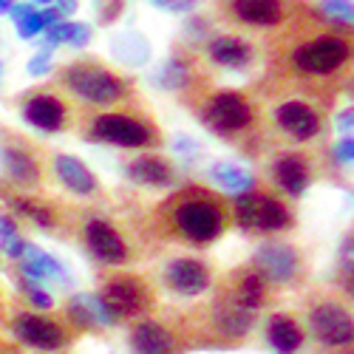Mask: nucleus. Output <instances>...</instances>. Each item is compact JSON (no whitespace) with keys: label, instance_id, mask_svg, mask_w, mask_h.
Returning a JSON list of instances; mask_svg holds the SVG:
<instances>
[{"label":"nucleus","instance_id":"obj_1","mask_svg":"<svg viewBox=\"0 0 354 354\" xmlns=\"http://www.w3.org/2000/svg\"><path fill=\"white\" fill-rule=\"evenodd\" d=\"M173 221L187 241L207 244L216 241L224 230V216L210 198H185L173 213Z\"/></svg>","mask_w":354,"mask_h":354},{"label":"nucleus","instance_id":"obj_2","mask_svg":"<svg viewBox=\"0 0 354 354\" xmlns=\"http://www.w3.org/2000/svg\"><path fill=\"white\" fill-rule=\"evenodd\" d=\"M66 82L74 88V91L85 100H91V102H116L122 94H125V82L105 71L102 66L97 63H74L68 71H66Z\"/></svg>","mask_w":354,"mask_h":354},{"label":"nucleus","instance_id":"obj_3","mask_svg":"<svg viewBox=\"0 0 354 354\" xmlns=\"http://www.w3.org/2000/svg\"><path fill=\"white\" fill-rule=\"evenodd\" d=\"M235 216L244 227H255V230H286L292 216L278 198L270 196H255V193H244L235 198Z\"/></svg>","mask_w":354,"mask_h":354},{"label":"nucleus","instance_id":"obj_4","mask_svg":"<svg viewBox=\"0 0 354 354\" xmlns=\"http://www.w3.org/2000/svg\"><path fill=\"white\" fill-rule=\"evenodd\" d=\"M348 57V46L340 37H317L295 51V66L309 74H329Z\"/></svg>","mask_w":354,"mask_h":354},{"label":"nucleus","instance_id":"obj_5","mask_svg":"<svg viewBox=\"0 0 354 354\" xmlns=\"http://www.w3.org/2000/svg\"><path fill=\"white\" fill-rule=\"evenodd\" d=\"M204 122L216 133H232L252 122V108L239 94H216L204 105Z\"/></svg>","mask_w":354,"mask_h":354},{"label":"nucleus","instance_id":"obj_6","mask_svg":"<svg viewBox=\"0 0 354 354\" xmlns=\"http://www.w3.org/2000/svg\"><path fill=\"white\" fill-rule=\"evenodd\" d=\"M91 136L111 142V145H120V147H145L153 142V133L147 125L131 120V116L122 113H105L91 125Z\"/></svg>","mask_w":354,"mask_h":354},{"label":"nucleus","instance_id":"obj_7","mask_svg":"<svg viewBox=\"0 0 354 354\" xmlns=\"http://www.w3.org/2000/svg\"><path fill=\"white\" fill-rule=\"evenodd\" d=\"M100 301L108 306V312L113 317H136L139 312L147 309L151 295H147L145 283L136 278H116V281L105 283Z\"/></svg>","mask_w":354,"mask_h":354},{"label":"nucleus","instance_id":"obj_8","mask_svg":"<svg viewBox=\"0 0 354 354\" xmlns=\"http://www.w3.org/2000/svg\"><path fill=\"white\" fill-rule=\"evenodd\" d=\"M315 337L326 346H348L351 343V315L337 304H323L312 312Z\"/></svg>","mask_w":354,"mask_h":354},{"label":"nucleus","instance_id":"obj_9","mask_svg":"<svg viewBox=\"0 0 354 354\" xmlns=\"http://www.w3.org/2000/svg\"><path fill=\"white\" fill-rule=\"evenodd\" d=\"M15 335L26 343L43 351H54L66 346V332L57 326L48 317H37V315H17L15 317Z\"/></svg>","mask_w":354,"mask_h":354},{"label":"nucleus","instance_id":"obj_10","mask_svg":"<svg viewBox=\"0 0 354 354\" xmlns=\"http://www.w3.org/2000/svg\"><path fill=\"white\" fill-rule=\"evenodd\" d=\"M85 241H88V250H91L102 263H122L128 258V247L122 241V235L116 232L108 221H88L85 227Z\"/></svg>","mask_w":354,"mask_h":354},{"label":"nucleus","instance_id":"obj_11","mask_svg":"<svg viewBox=\"0 0 354 354\" xmlns=\"http://www.w3.org/2000/svg\"><path fill=\"white\" fill-rule=\"evenodd\" d=\"M255 267L261 278L270 281H289L298 270V255L286 244H263L255 255Z\"/></svg>","mask_w":354,"mask_h":354},{"label":"nucleus","instance_id":"obj_12","mask_svg":"<svg viewBox=\"0 0 354 354\" xmlns=\"http://www.w3.org/2000/svg\"><path fill=\"white\" fill-rule=\"evenodd\" d=\"M167 283L179 295H198L210 286V270L196 258H179L167 267Z\"/></svg>","mask_w":354,"mask_h":354},{"label":"nucleus","instance_id":"obj_13","mask_svg":"<svg viewBox=\"0 0 354 354\" xmlns=\"http://www.w3.org/2000/svg\"><path fill=\"white\" fill-rule=\"evenodd\" d=\"M275 122L295 139H312L317 133V113L306 102H286L275 111Z\"/></svg>","mask_w":354,"mask_h":354},{"label":"nucleus","instance_id":"obj_14","mask_svg":"<svg viewBox=\"0 0 354 354\" xmlns=\"http://www.w3.org/2000/svg\"><path fill=\"white\" fill-rule=\"evenodd\" d=\"M23 116L40 131H60L66 125V105L48 94H37L23 105Z\"/></svg>","mask_w":354,"mask_h":354},{"label":"nucleus","instance_id":"obj_15","mask_svg":"<svg viewBox=\"0 0 354 354\" xmlns=\"http://www.w3.org/2000/svg\"><path fill=\"white\" fill-rule=\"evenodd\" d=\"M131 346L136 354H173L176 351V340L173 335L162 326V323L145 320L131 332Z\"/></svg>","mask_w":354,"mask_h":354},{"label":"nucleus","instance_id":"obj_16","mask_svg":"<svg viewBox=\"0 0 354 354\" xmlns=\"http://www.w3.org/2000/svg\"><path fill=\"white\" fill-rule=\"evenodd\" d=\"M54 167H57V176H60L63 185H66L68 190H74V193H80V196H88V193H94V190H97L94 173L88 170L77 156H68V153L57 156Z\"/></svg>","mask_w":354,"mask_h":354},{"label":"nucleus","instance_id":"obj_17","mask_svg":"<svg viewBox=\"0 0 354 354\" xmlns=\"http://www.w3.org/2000/svg\"><path fill=\"white\" fill-rule=\"evenodd\" d=\"M272 173H275L278 185L292 196H301L306 190V185H309V167H306V162L301 156H295V153H283L275 162Z\"/></svg>","mask_w":354,"mask_h":354},{"label":"nucleus","instance_id":"obj_18","mask_svg":"<svg viewBox=\"0 0 354 354\" xmlns=\"http://www.w3.org/2000/svg\"><path fill=\"white\" fill-rule=\"evenodd\" d=\"M232 12L241 23L250 26H272L281 20L278 0H232Z\"/></svg>","mask_w":354,"mask_h":354},{"label":"nucleus","instance_id":"obj_19","mask_svg":"<svg viewBox=\"0 0 354 354\" xmlns=\"http://www.w3.org/2000/svg\"><path fill=\"white\" fill-rule=\"evenodd\" d=\"M267 337H270L272 348L281 351V354H292V351H298L304 346V332H301V326L289 315H275L270 320Z\"/></svg>","mask_w":354,"mask_h":354},{"label":"nucleus","instance_id":"obj_20","mask_svg":"<svg viewBox=\"0 0 354 354\" xmlns=\"http://www.w3.org/2000/svg\"><path fill=\"white\" fill-rule=\"evenodd\" d=\"M68 312L80 326H94V323L111 326V323H116V317L108 312V306L100 298H94V295H77V298L68 304Z\"/></svg>","mask_w":354,"mask_h":354},{"label":"nucleus","instance_id":"obj_21","mask_svg":"<svg viewBox=\"0 0 354 354\" xmlns=\"http://www.w3.org/2000/svg\"><path fill=\"white\" fill-rule=\"evenodd\" d=\"M23 272L28 278H54V281H66V270H63V263L46 255L43 250L32 247V244H26L23 250Z\"/></svg>","mask_w":354,"mask_h":354},{"label":"nucleus","instance_id":"obj_22","mask_svg":"<svg viewBox=\"0 0 354 354\" xmlns=\"http://www.w3.org/2000/svg\"><path fill=\"white\" fill-rule=\"evenodd\" d=\"M210 57L218 66L227 68H244L252 60V48L239 37H218L210 43Z\"/></svg>","mask_w":354,"mask_h":354},{"label":"nucleus","instance_id":"obj_23","mask_svg":"<svg viewBox=\"0 0 354 354\" xmlns=\"http://www.w3.org/2000/svg\"><path fill=\"white\" fill-rule=\"evenodd\" d=\"M111 51H113L116 60L125 63V66H142V63H147V57H151V46H147V40L136 32L116 35L111 40Z\"/></svg>","mask_w":354,"mask_h":354},{"label":"nucleus","instance_id":"obj_24","mask_svg":"<svg viewBox=\"0 0 354 354\" xmlns=\"http://www.w3.org/2000/svg\"><path fill=\"white\" fill-rule=\"evenodd\" d=\"M128 170H131V179H133V182H142V185H156V187H162V185H170V182H173L170 165H165V162L156 159V156H142V159H136Z\"/></svg>","mask_w":354,"mask_h":354},{"label":"nucleus","instance_id":"obj_25","mask_svg":"<svg viewBox=\"0 0 354 354\" xmlns=\"http://www.w3.org/2000/svg\"><path fill=\"white\" fill-rule=\"evenodd\" d=\"M3 165H6L12 179L20 182V185H35L40 179L37 162L28 153H23V151H15V147H6V151H3Z\"/></svg>","mask_w":354,"mask_h":354},{"label":"nucleus","instance_id":"obj_26","mask_svg":"<svg viewBox=\"0 0 354 354\" xmlns=\"http://www.w3.org/2000/svg\"><path fill=\"white\" fill-rule=\"evenodd\" d=\"M218 326L230 337H241L252 326V312L244 309V306H239V304H230V309H221L218 312Z\"/></svg>","mask_w":354,"mask_h":354},{"label":"nucleus","instance_id":"obj_27","mask_svg":"<svg viewBox=\"0 0 354 354\" xmlns=\"http://www.w3.org/2000/svg\"><path fill=\"white\" fill-rule=\"evenodd\" d=\"M232 304H239V306H244L250 312L258 309L263 304V278L258 272L244 275L241 283H239V289H235V295H232Z\"/></svg>","mask_w":354,"mask_h":354},{"label":"nucleus","instance_id":"obj_28","mask_svg":"<svg viewBox=\"0 0 354 354\" xmlns=\"http://www.w3.org/2000/svg\"><path fill=\"white\" fill-rule=\"evenodd\" d=\"M91 40V28L80 26V23H54L48 26V46H60V43H71V46H85Z\"/></svg>","mask_w":354,"mask_h":354},{"label":"nucleus","instance_id":"obj_29","mask_svg":"<svg viewBox=\"0 0 354 354\" xmlns=\"http://www.w3.org/2000/svg\"><path fill=\"white\" fill-rule=\"evenodd\" d=\"M213 179L227 187V190H250L252 187V176L239 167V165H230V162H218L213 165Z\"/></svg>","mask_w":354,"mask_h":354},{"label":"nucleus","instance_id":"obj_30","mask_svg":"<svg viewBox=\"0 0 354 354\" xmlns=\"http://www.w3.org/2000/svg\"><path fill=\"white\" fill-rule=\"evenodd\" d=\"M0 244H3L6 255H12V258H20L26 250V241L15 232V224L9 218H0Z\"/></svg>","mask_w":354,"mask_h":354},{"label":"nucleus","instance_id":"obj_31","mask_svg":"<svg viewBox=\"0 0 354 354\" xmlns=\"http://www.w3.org/2000/svg\"><path fill=\"white\" fill-rule=\"evenodd\" d=\"M15 207H17L23 216H28L32 221H37L40 227H51L48 210H40V207H35V204H28V201H23V198H15Z\"/></svg>","mask_w":354,"mask_h":354},{"label":"nucleus","instance_id":"obj_32","mask_svg":"<svg viewBox=\"0 0 354 354\" xmlns=\"http://www.w3.org/2000/svg\"><path fill=\"white\" fill-rule=\"evenodd\" d=\"M43 26H46V23H43V15L28 12L23 20H17V35H20V37H35Z\"/></svg>","mask_w":354,"mask_h":354},{"label":"nucleus","instance_id":"obj_33","mask_svg":"<svg viewBox=\"0 0 354 354\" xmlns=\"http://www.w3.org/2000/svg\"><path fill=\"white\" fill-rule=\"evenodd\" d=\"M323 12H326V15H332V17H337V20H351V3H348V0H323V6H320Z\"/></svg>","mask_w":354,"mask_h":354},{"label":"nucleus","instance_id":"obj_34","mask_svg":"<svg viewBox=\"0 0 354 354\" xmlns=\"http://www.w3.org/2000/svg\"><path fill=\"white\" fill-rule=\"evenodd\" d=\"M185 80H187V74H185V68H182L179 63H170V66H165L162 82H165L167 88H182V85H185Z\"/></svg>","mask_w":354,"mask_h":354},{"label":"nucleus","instance_id":"obj_35","mask_svg":"<svg viewBox=\"0 0 354 354\" xmlns=\"http://www.w3.org/2000/svg\"><path fill=\"white\" fill-rule=\"evenodd\" d=\"M26 292H28V298H32L35 306H40V309H51V304H54V301H51V295H46L37 283L28 281V283H26Z\"/></svg>","mask_w":354,"mask_h":354},{"label":"nucleus","instance_id":"obj_36","mask_svg":"<svg viewBox=\"0 0 354 354\" xmlns=\"http://www.w3.org/2000/svg\"><path fill=\"white\" fill-rule=\"evenodd\" d=\"M48 68H51V57H48V51L37 54L35 60L28 63V74H35V77H43V74H48Z\"/></svg>","mask_w":354,"mask_h":354},{"label":"nucleus","instance_id":"obj_37","mask_svg":"<svg viewBox=\"0 0 354 354\" xmlns=\"http://www.w3.org/2000/svg\"><path fill=\"white\" fill-rule=\"evenodd\" d=\"M335 153H337V159H340V162H351V153H354V142H351V139L346 136L343 142H337Z\"/></svg>","mask_w":354,"mask_h":354},{"label":"nucleus","instance_id":"obj_38","mask_svg":"<svg viewBox=\"0 0 354 354\" xmlns=\"http://www.w3.org/2000/svg\"><path fill=\"white\" fill-rule=\"evenodd\" d=\"M57 15H74L77 12V0H57Z\"/></svg>","mask_w":354,"mask_h":354},{"label":"nucleus","instance_id":"obj_39","mask_svg":"<svg viewBox=\"0 0 354 354\" xmlns=\"http://www.w3.org/2000/svg\"><path fill=\"white\" fill-rule=\"evenodd\" d=\"M337 128H340L343 133H348V131H351V111H343V113L337 116Z\"/></svg>","mask_w":354,"mask_h":354},{"label":"nucleus","instance_id":"obj_40","mask_svg":"<svg viewBox=\"0 0 354 354\" xmlns=\"http://www.w3.org/2000/svg\"><path fill=\"white\" fill-rule=\"evenodd\" d=\"M28 12H32V6H12V9H9V15H12L15 20H23Z\"/></svg>","mask_w":354,"mask_h":354},{"label":"nucleus","instance_id":"obj_41","mask_svg":"<svg viewBox=\"0 0 354 354\" xmlns=\"http://www.w3.org/2000/svg\"><path fill=\"white\" fill-rule=\"evenodd\" d=\"M15 6V0H0V9H12Z\"/></svg>","mask_w":354,"mask_h":354},{"label":"nucleus","instance_id":"obj_42","mask_svg":"<svg viewBox=\"0 0 354 354\" xmlns=\"http://www.w3.org/2000/svg\"><path fill=\"white\" fill-rule=\"evenodd\" d=\"M40 3H51V0H40Z\"/></svg>","mask_w":354,"mask_h":354}]
</instances>
